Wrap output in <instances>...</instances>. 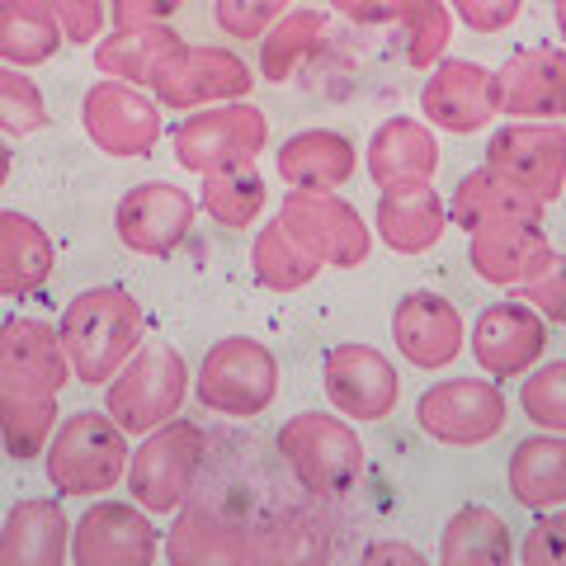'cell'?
<instances>
[{
	"instance_id": "25",
	"label": "cell",
	"mask_w": 566,
	"mask_h": 566,
	"mask_svg": "<svg viewBox=\"0 0 566 566\" xmlns=\"http://www.w3.org/2000/svg\"><path fill=\"white\" fill-rule=\"evenodd\" d=\"M543 199H534L528 189H520L515 180H505L501 170H472L458 180L453 199H449V222L463 227V232H482L491 222H543Z\"/></svg>"
},
{
	"instance_id": "31",
	"label": "cell",
	"mask_w": 566,
	"mask_h": 566,
	"mask_svg": "<svg viewBox=\"0 0 566 566\" xmlns=\"http://www.w3.org/2000/svg\"><path fill=\"white\" fill-rule=\"evenodd\" d=\"M185 39L170 24H123L109 29L95 43V71L104 81H123V85H151L156 66H161Z\"/></svg>"
},
{
	"instance_id": "27",
	"label": "cell",
	"mask_w": 566,
	"mask_h": 566,
	"mask_svg": "<svg viewBox=\"0 0 566 566\" xmlns=\"http://www.w3.org/2000/svg\"><path fill=\"white\" fill-rule=\"evenodd\" d=\"M57 397L62 392H52V387L0 374V449L14 463L43 458L52 430H57Z\"/></svg>"
},
{
	"instance_id": "42",
	"label": "cell",
	"mask_w": 566,
	"mask_h": 566,
	"mask_svg": "<svg viewBox=\"0 0 566 566\" xmlns=\"http://www.w3.org/2000/svg\"><path fill=\"white\" fill-rule=\"evenodd\" d=\"M515 557L528 566H566V505L543 510L534 520V528L524 534Z\"/></svg>"
},
{
	"instance_id": "2",
	"label": "cell",
	"mask_w": 566,
	"mask_h": 566,
	"mask_svg": "<svg viewBox=\"0 0 566 566\" xmlns=\"http://www.w3.org/2000/svg\"><path fill=\"white\" fill-rule=\"evenodd\" d=\"M128 430L109 411H76L52 430L43 449L48 482L57 495H104L128 476Z\"/></svg>"
},
{
	"instance_id": "30",
	"label": "cell",
	"mask_w": 566,
	"mask_h": 566,
	"mask_svg": "<svg viewBox=\"0 0 566 566\" xmlns=\"http://www.w3.org/2000/svg\"><path fill=\"white\" fill-rule=\"evenodd\" d=\"M505 486L515 495V505L534 510V515L566 505V434L543 430L534 439H524V444L510 453Z\"/></svg>"
},
{
	"instance_id": "43",
	"label": "cell",
	"mask_w": 566,
	"mask_h": 566,
	"mask_svg": "<svg viewBox=\"0 0 566 566\" xmlns=\"http://www.w3.org/2000/svg\"><path fill=\"white\" fill-rule=\"evenodd\" d=\"M515 297H524L547 326H566V255H557L534 283H524Z\"/></svg>"
},
{
	"instance_id": "14",
	"label": "cell",
	"mask_w": 566,
	"mask_h": 566,
	"mask_svg": "<svg viewBox=\"0 0 566 566\" xmlns=\"http://www.w3.org/2000/svg\"><path fill=\"white\" fill-rule=\"evenodd\" d=\"M322 387H326V401L335 406V411L359 420V424L387 420L397 411V401H401L397 364L374 345H335V349H326Z\"/></svg>"
},
{
	"instance_id": "15",
	"label": "cell",
	"mask_w": 566,
	"mask_h": 566,
	"mask_svg": "<svg viewBox=\"0 0 566 566\" xmlns=\"http://www.w3.org/2000/svg\"><path fill=\"white\" fill-rule=\"evenodd\" d=\"M193 199L170 185V180H147V185H133L128 193L118 199L114 212V232L118 241L128 245L133 255H147V260H166L175 255L193 232Z\"/></svg>"
},
{
	"instance_id": "38",
	"label": "cell",
	"mask_w": 566,
	"mask_h": 566,
	"mask_svg": "<svg viewBox=\"0 0 566 566\" xmlns=\"http://www.w3.org/2000/svg\"><path fill=\"white\" fill-rule=\"evenodd\" d=\"M520 411L538 430L566 434V359H547L528 368L520 382Z\"/></svg>"
},
{
	"instance_id": "13",
	"label": "cell",
	"mask_w": 566,
	"mask_h": 566,
	"mask_svg": "<svg viewBox=\"0 0 566 566\" xmlns=\"http://www.w3.org/2000/svg\"><path fill=\"white\" fill-rule=\"evenodd\" d=\"M486 166L515 180L534 199L553 203L566 189V128L534 118H510L486 142Z\"/></svg>"
},
{
	"instance_id": "3",
	"label": "cell",
	"mask_w": 566,
	"mask_h": 566,
	"mask_svg": "<svg viewBox=\"0 0 566 566\" xmlns=\"http://www.w3.org/2000/svg\"><path fill=\"white\" fill-rule=\"evenodd\" d=\"M274 444L283 453V463L293 468L297 482H303L312 495H322V501H340V495H349L364 482L368 449H364L359 430L340 416L297 411L293 420H283Z\"/></svg>"
},
{
	"instance_id": "19",
	"label": "cell",
	"mask_w": 566,
	"mask_h": 566,
	"mask_svg": "<svg viewBox=\"0 0 566 566\" xmlns=\"http://www.w3.org/2000/svg\"><path fill=\"white\" fill-rule=\"evenodd\" d=\"M392 340L406 364L434 374V368H449L458 354H463L468 326H463V312H458L444 293L416 289L392 307Z\"/></svg>"
},
{
	"instance_id": "10",
	"label": "cell",
	"mask_w": 566,
	"mask_h": 566,
	"mask_svg": "<svg viewBox=\"0 0 566 566\" xmlns=\"http://www.w3.org/2000/svg\"><path fill=\"white\" fill-rule=\"evenodd\" d=\"M416 420L434 444L476 449V444H491L505 430L510 401L491 378H444L420 392Z\"/></svg>"
},
{
	"instance_id": "17",
	"label": "cell",
	"mask_w": 566,
	"mask_h": 566,
	"mask_svg": "<svg viewBox=\"0 0 566 566\" xmlns=\"http://www.w3.org/2000/svg\"><path fill=\"white\" fill-rule=\"evenodd\" d=\"M161 538L137 501H95L71 524V562L76 566H151Z\"/></svg>"
},
{
	"instance_id": "6",
	"label": "cell",
	"mask_w": 566,
	"mask_h": 566,
	"mask_svg": "<svg viewBox=\"0 0 566 566\" xmlns=\"http://www.w3.org/2000/svg\"><path fill=\"white\" fill-rule=\"evenodd\" d=\"M189 397V364L170 345H142L118 374L104 382V411L128 434H147L180 416Z\"/></svg>"
},
{
	"instance_id": "45",
	"label": "cell",
	"mask_w": 566,
	"mask_h": 566,
	"mask_svg": "<svg viewBox=\"0 0 566 566\" xmlns=\"http://www.w3.org/2000/svg\"><path fill=\"white\" fill-rule=\"evenodd\" d=\"M185 0H109V20L114 29L123 24H170L180 14Z\"/></svg>"
},
{
	"instance_id": "37",
	"label": "cell",
	"mask_w": 566,
	"mask_h": 566,
	"mask_svg": "<svg viewBox=\"0 0 566 566\" xmlns=\"http://www.w3.org/2000/svg\"><path fill=\"white\" fill-rule=\"evenodd\" d=\"M397 24H401V39H406V62L416 71H430L434 62H444L449 39H453L449 0H406Z\"/></svg>"
},
{
	"instance_id": "40",
	"label": "cell",
	"mask_w": 566,
	"mask_h": 566,
	"mask_svg": "<svg viewBox=\"0 0 566 566\" xmlns=\"http://www.w3.org/2000/svg\"><path fill=\"white\" fill-rule=\"evenodd\" d=\"M283 14H289V0H218L212 6V20L227 39H264Z\"/></svg>"
},
{
	"instance_id": "36",
	"label": "cell",
	"mask_w": 566,
	"mask_h": 566,
	"mask_svg": "<svg viewBox=\"0 0 566 566\" xmlns=\"http://www.w3.org/2000/svg\"><path fill=\"white\" fill-rule=\"evenodd\" d=\"M251 270L264 289L274 293H297L307 289V283L322 274V260H312L303 245H297L289 232H283V222L274 218L270 227H260L255 232V245H251Z\"/></svg>"
},
{
	"instance_id": "24",
	"label": "cell",
	"mask_w": 566,
	"mask_h": 566,
	"mask_svg": "<svg viewBox=\"0 0 566 566\" xmlns=\"http://www.w3.org/2000/svg\"><path fill=\"white\" fill-rule=\"evenodd\" d=\"M374 232L382 245H392L397 255H424L434 251L449 232V203L439 199L434 185H406V189H382Z\"/></svg>"
},
{
	"instance_id": "22",
	"label": "cell",
	"mask_w": 566,
	"mask_h": 566,
	"mask_svg": "<svg viewBox=\"0 0 566 566\" xmlns=\"http://www.w3.org/2000/svg\"><path fill=\"white\" fill-rule=\"evenodd\" d=\"M364 166L378 189H406V185H434L439 175V137L420 118H387L368 137Z\"/></svg>"
},
{
	"instance_id": "11",
	"label": "cell",
	"mask_w": 566,
	"mask_h": 566,
	"mask_svg": "<svg viewBox=\"0 0 566 566\" xmlns=\"http://www.w3.org/2000/svg\"><path fill=\"white\" fill-rule=\"evenodd\" d=\"M81 128L104 156H114V161H137V156L156 151L166 123H161L156 95H142V85L95 81L81 99Z\"/></svg>"
},
{
	"instance_id": "28",
	"label": "cell",
	"mask_w": 566,
	"mask_h": 566,
	"mask_svg": "<svg viewBox=\"0 0 566 566\" xmlns=\"http://www.w3.org/2000/svg\"><path fill=\"white\" fill-rule=\"evenodd\" d=\"M52 264H57V251L43 227L20 208H0V297L24 303L48 289Z\"/></svg>"
},
{
	"instance_id": "49",
	"label": "cell",
	"mask_w": 566,
	"mask_h": 566,
	"mask_svg": "<svg viewBox=\"0 0 566 566\" xmlns=\"http://www.w3.org/2000/svg\"><path fill=\"white\" fill-rule=\"evenodd\" d=\"M553 20H557V33L566 39V0H553Z\"/></svg>"
},
{
	"instance_id": "34",
	"label": "cell",
	"mask_w": 566,
	"mask_h": 566,
	"mask_svg": "<svg viewBox=\"0 0 566 566\" xmlns=\"http://www.w3.org/2000/svg\"><path fill=\"white\" fill-rule=\"evenodd\" d=\"M326 39L322 10H289L283 20L260 39V81H293L297 66L316 57V48Z\"/></svg>"
},
{
	"instance_id": "5",
	"label": "cell",
	"mask_w": 566,
	"mask_h": 566,
	"mask_svg": "<svg viewBox=\"0 0 566 566\" xmlns=\"http://www.w3.org/2000/svg\"><path fill=\"white\" fill-rule=\"evenodd\" d=\"M193 397L203 411L227 420H255L279 397V359L270 345L251 340V335H227L218 340L193 378Z\"/></svg>"
},
{
	"instance_id": "26",
	"label": "cell",
	"mask_w": 566,
	"mask_h": 566,
	"mask_svg": "<svg viewBox=\"0 0 566 566\" xmlns=\"http://www.w3.org/2000/svg\"><path fill=\"white\" fill-rule=\"evenodd\" d=\"M71 557V520L57 501H20L0 528V566H62Z\"/></svg>"
},
{
	"instance_id": "33",
	"label": "cell",
	"mask_w": 566,
	"mask_h": 566,
	"mask_svg": "<svg viewBox=\"0 0 566 566\" xmlns=\"http://www.w3.org/2000/svg\"><path fill=\"white\" fill-rule=\"evenodd\" d=\"M57 20L39 6V0H0V62L6 66H43L57 57L62 48Z\"/></svg>"
},
{
	"instance_id": "1",
	"label": "cell",
	"mask_w": 566,
	"mask_h": 566,
	"mask_svg": "<svg viewBox=\"0 0 566 566\" xmlns=\"http://www.w3.org/2000/svg\"><path fill=\"white\" fill-rule=\"evenodd\" d=\"M142 303L118 289V283H104V289H85L66 303L57 335L62 349L71 359V374L85 387H104L123 364L142 349Z\"/></svg>"
},
{
	"instance_id": "9",
	"label": "cell",
	"mask_w": 566,
	"mask_h": 566,
	"mask_svg": "<svg viewBox=\"0 0 566 566\" xmlns=\"http://www.w3.org/2000/svg\"><path fill=\"white\" fill-rule=\"evenodd\" d=\"M279 222L312 260H322V270H359L374 251V227L340 193L293 189L279 208Z\"/></svg>"
},
{
	"instance_id": "39",
	"label": "cell",
	"mask_w": 566,
	"mask_h": 566,
	"mask_svg": "<svg viewBox=\"0 0 566 566\" xmlns=\"http://www.w3.org/2000/svg\"><path fill=\"white\" fill-rule=\"evenodd\" d=\"M48 118H52L48 99H43L39 85H33V76H24L20 66L0 62V133L29 137V133H43Z\"/></svg>"
},
{
	"instance_id": "29",
	"label": "cell",
	"mask_w": 566,
	"mask_h": 566,
	"mask_svg": "<svg viewBox=\"0 0 566 566\" xmlns=\"http://www.w3.org/2000/svg\"><path fill=\"white\" fill-rule=\"evenodd\" d=\"M0 374L29 378L39 387H52V392H62L76 378L57 326L39 322V316H6L0 322Z\"/></svg>"
},
{
	"instance_id": "12",
	"label": "cell",
	"mask_w": 566,
	"mask_h": 566,
	"mask_svg": "<svg viewBox=\"0 0 566 566\" xmlns=\"http://www.w3.org/2000/svg\"><path fill=\"white\" fill-rule=\"evenodd\" d=\"M420 114L430 128L444 133H482L501 114V85L495 71L472 62V57H444L430 66L420 85Z\"/></svg>"
},
{
	"instance_id": "8",
	"label": "cell",
	"mask_w": 566,
	"mask_h": 566,
	"mask_svg": "<svg viewBox=\"0 0 566 566\" xmlns=\"http://www.w3.org/2000/svg\"><path fill=\"white\" fill-rule=\"evenodd\" d=\"M264 147H270V118L251 99L208 104V109H193L175 128V161L189 175L251 166Z\"/></svg>"
},
{
	"instance_id": "16",
	"label": "cell",
	"mask_w": 566,
	"mask_h": 566,
	"mask_svg": "<svg viewBox=\"0 0 566 566\" xmlns=\"http://www.w3.org/2000/svg\"><path fill=\"white\" fill-rule=\"evenodd\" d=\"M264 528H245L218 501H185L175 510V528L166 557L175 566H237V562H270V547L260 543Z\"/></svg>"
},
{
	"instance_id": "20",
	"label": "cell",
	"mask_w": 566,
	"mask_h": 566,
	"mask_svg": "<svg viewBox=\"0 0 566 566\" xmlns=\"http://www.w3.org/2000/svg\"><path fill=\"white\" fill-rule=\"evenodd\" d=\"M468 260L476 279H486L491 289L520 293L524 283H534L557 260V251L547 241L543 222H491L468 237Z\"/></svg>"
},
{
	"instance_id": "4",
	"label": "cell",
	"mask_w": 566,
	"mask_h": 566,
	"mask_svg": "<svg viewBox=\"0 0 566 566\" xmlns=\"http://www.w3.org/2000/svg\"><path fill=\"white\" fill-rule=\"evenodd\" d=\"M203 458H208V434L199 420H166L156 430L142 434V444L128 458V491L133 501L147 510V515H175L193 486H199V472H203Z\"/></svg>"
},
{
	"instance_id": "44",
	"label": "cell",
	"mask_w": 566,
	"mask_h": 566,
	"mask_svg": "<svg viewBox=\"0 0 566 566\" xmlns=\"http://www.w3.org/2000/svg\"><path fill=\"white\" fill-rule=\"evenodd\" d=\"M449 10L472 33H505L524 14V0H449Z\"/></svg>"
},
{
	"instance_id": "41",
	"label": "cell",
	"mask_w": 566,
	"mask_h": 566,
	"mask_svg": "<svg viewBox=\"0 0 566 566\" xmlns=\"http://www.w3.org/2000/svg\"><path fill=\"white\" fill-rule=\"evenodd\" d=\"M39 6L57 20L62 39L76 48H95L109 24V0H39Z\"/></svg>"
},
{
	"instance_id": "50",
	"label": "cell",
	"mask_w": 566,
	"mask_h": 566,
	"mask_svg": "<svg viewBox=\"0 0 566 566\" xmlns=\"http://www.w3.org/2000/svg\"><path fill=\"white\" fill-rule=\"evenodd\" d=\"M562 203H566V189H562Z\"/></svg>"
},
{
	"instance_id": "35",
	"label": "cell",
	"mask_w": 566,
	"mask_h": 566,
	"mask_svg": "<svg viewBox=\"0 0 566 566\" xmlns=\"http://www.w3.org/2000/svg\"><path fill=\"white\" fill-rule=\"evenodd\" d=\"M264 199H270V185L264 175L251 166H232V170H212L203 175V212L227 232H245V227L260 222Z\"/></svg>"
},
{
	"instance_id": "18",
	"label": "cell",
	"mask_w": 566,
	"mask_h": 566,
	"mask_svg": "<svg viewBox=\"0 0 566 566\" xmlns=\"http://www.w3.org/2000/svg\"><path fill=\"white\" fill-rule=\"evenodd\" d=\"M547 354V322L510 293L505 303L482 307L472 322V359L482 364L486 378H524Z\"/></svg>"
},
{
	"instance_id": "23",
	"label": "cell",
	"mask_w": 566,
	"mask_h": 566,
	"mask_svg": "<svg viewBox=\"0 0 566 566\" xmlns=\"http://www.w3.org/2000/svg\"><path fill=\"white\" fill-rule=\"evenodd\" d=\"M359 170V147L335 128H303L279 147V175L289 189L335 193Z\"/></svg>"
},
{
	"instance_id": "21",
	"label": "cell",
	"mask_w": 566,
	"mask_h": 566,
	"mask_svg": "<svg viewBox=\"0 0 566 566\" xmlns=\"http://www.w3.org/2000/svg\"><path fill=\"white\" fill-rule=\"evenodd\" d=\"M495 85H501V114L510 118H566V48L534 43L510 52V62L495 71Z\"/></svg>"
},
{
	"instance_id": "47",
	"label": "cell",
	"mask_w": 566,
	"mask_h": 566,
	"mask_svg": "<svg viewBox=\"0 0 566 566\" xmlns=\"http://www.w3.org/2000/svg\"><path fill=\"white\" fill-rule=\"evenodd\" d=\"M364 562H406V566H420L424 553L411 543H392V538H382V543H368L364 547Z\"/></svg>"
},
{
	"instance_id": "32",
	"label": "cell",
	"mask_w": 566,
	"mask_h": 566,
	"mask_svg": "<svg viewBox=\"0 0 566 566\" xmlns=\"http://www.w3.org/2000/svg\"><path fill=\"white\" fill-rule=\"evenodd\" d=\"M515 553L520 547L510 538V524L486 505H463L444 524V538H439V562L444 566H510Z\"/></svg>"
},
{
	"instance_id": "46",
	"label": "cell",
	"mask_w": 566,
	"mask_h": 566,
	"mask_svg": "<svg viewBox=\"0 0 566 566\" xmlns=\"http://www.w3.org/2000/svg\"><path fill=\"white\" fill-rule=\"evenodd\" d=\"M349 24H397L406 0H331Z\"/></svg>"
},
{
	"instance_id": "48",
	"label": "cell",
	"mask_w": 566,
	"mask_h": 566,
	"mask_svg": "<svg viewBox=\"0 0 566 566\" xmlns=\"http://www.w3.org/2000/svg\"><path fill=\"white\" fill-rule=\"evenodd\" d=\"M10 170H14V156H10V147H6V142H0V189H6Z\"/></svg>"
},
{
	"instance_id": "7",
	"label": "cell",
	"mask_w": 566,
	"mask_h": 566,
	"mask_svg": "<svg viewBox=\"0 0 566 566\" xmlns=\"http://www.w3.org/2000/svg\"><path fill=\"white\" fill-rule=\"evenodd\" d=\"M255 81L260 76L245 66V57H237L232 48L180 43L161 66H156L151 95L170 114H193V109H208V104L251 99Z\"/></svg>"
}]
</instances>
